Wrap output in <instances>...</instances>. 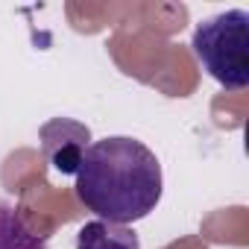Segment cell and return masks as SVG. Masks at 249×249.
Masks as SVG:
<instances>
[{
  "label": "cell",
  "mask_w": 249,
  "mask_h": 249,
  "mask_svg": "<svg viewBox=\"0 0 249 249\" xmlns=\"http://www.w3.org/2000/svg\"><path fill=\"white\" fill-rule=\"evenodd\" d=\"M73 191L100 220L129 226L156 211L161 199V164L144 141L111 135L85 147Z\"/></svg>",
  "instance_id": "obj_1"
},
{
  "label": "cell",
  "mask_w": 249,
  "mask_h": 249,
  "mask_svg": "<svg viewBox=\"0 0 249 249\" xmlns=\"http://www.w3.org/2000/svg\"><path fill=\"white\" fill-rule=\"evenodd\" d=\"M191 50L202 71L226 91L249 85V12L229 9L196 24Z\"/></svg>",
  "instance_id": "obj_2"
},
{
  "label": "cell",
  "mask_w": 249,
  "mask_h": 249,
  "mask_svg": "<svg viewBox=\"0 0 249 249\" xmlns=\"http://www.w3.org/2000/svg\"><path fill=\"white\" fill-rule=\"evenodd\" d=\"M76 249H141V240L129 226L91 220L79 229Z\"/></svg>",
  "instance_id": "obj_3"
},
{
  "label": "cell",
  "mask_w": 249,
  "mask_h": 249,
  "mask_svg": "<svg viewBox=\"0 0 249 249\" xmlns=\"http://www.w3.org/2000/svg\"><path fill=\"white\" fill-rule=\"evenodd\" d=\"M0 249H47V240L27 223L24 211L0 199Z\"/></svg>",
  "instance_id": "obj_4"
}]
</instances>
